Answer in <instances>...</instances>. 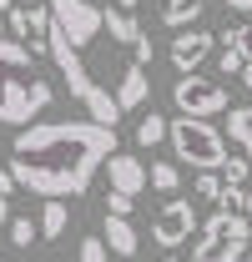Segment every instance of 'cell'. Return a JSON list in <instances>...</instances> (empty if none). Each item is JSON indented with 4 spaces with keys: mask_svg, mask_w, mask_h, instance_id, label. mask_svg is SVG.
<instances>
[{
    "mask_svg": "<svg viewBox=\"0 0 252 262\" xmlns=\"http://www.w3.org/2000/svg\"><path fill=\"white\" fill-rule=\"evenodd\" d=\"M51 61L61 66L66 91L101 126H116L152 91V40L126 5L51 0Z\"/></svg>",
    "mask_w": 252,
    "mask_h": 262,
    "instance_id": "1",
    "label": "cell"
},
{
    "mask_svg": "<svg viewBox=\"0 0 252 262\" xmlns=\"http://www.w3.org/2000/svg\"><path fill=\"white\" fill-rule=\"evenodd\" d=\"M111 151H116V126H101V121H31L10 141V171L40 202L46 196H81Z\"/></svg>",
    "mask_w": 252,
    "mask_h": 262,
    "instance_id": "2",
    "label": "cell"
},
{
    "mask_svg": "<svg viewBox=\"0 0 252 262\" xmlns=\"http://www.w3.org/2000/svg\"><path fill=\"white\" fill-rule=\"evenodd\" d=\"M51 96L56 91L35 71V51L15 35H0V126H31Z\"/></svg>",
    "mask_w": 252,
    "mask_h": 262,
    "instance_id": "3",
    "label": "cell"
},
{
    "mask_svg": "<svg viewBox=\"0 0 252 262\" xmlns=\"http://www.w3.org/2000/svg\"><path fill=\"white\" fill-rule=\"evenodd\" d=\"M247 252H252V217H247V212H227V207H217V212L197 227L192 262H242Z\"/></svg>",
    "mask_w": 252,
    "mask_h": 262,
    "instance_id": "4",
    "label": "cell"
},
{
    "mask_svg": "<svg viewBox=\"0 0 252 262\" xmlns=\"http://www.w3.org/2000/svg\"><path fill=\"white\" fill-rule=\"evenodd\" d=\"M166 141H172V157L197 166V171H222V162H227V141H222V131L207 116H187L182 111L172 121V131H166Z\"/></svg>",
    "mask_w": 252,
    "mask_h": 262,
    "instance_id": "5",
    "label": "cell"
},
{
    "mask_svg": "<svg viewBox=\"0 0 252 262\" xmlns=\"http://www.w3.org/2000/svg\"><path fill=\"white\" fill-rule=\"evenodd\" d=\"M197 227H202V222H197L192 196H177V192H172V196L157 207V217H152V242L172 252V247H182L187 237H197Z\"/></svg>",
    "mask_w": 252,
    "mask_h": 262,
    "instance_id": "6",
    "label": "cell"
},
{
    "mask_svg": "<svg viewBox=\"0 0 252 262\" xmlns=\"http://www.w3.org/2000/svg\"><path fill=\"white\" fill-rule=\"evenodd\" d=\"M172 101H177V111H187V116H217L227 111V86L212 81V76H177V86H172Z\"/></svg>",
    "mask_w": 252,
    "mask_h": 262,
    "instance_id": "7",
    "label": "cell"
},
{
    "mask_svg": "<svg viewBox=\"0 0 252 262\" xmlns=\"http://www.w3.org/2000/svg\"><path fill=\"white\" fill-rule=\"evenodd\" d=\"M10 35L26 40L35 56L51 51V0H46V5H15V10H10Z\"/></svg>",
    "mask_w": 252,
    "mask_h": 262,
    "instance_id": "8",
    "label": "cell"
},
{
    "mask_svg": "<svg viewBox=\"0 0 252 262\" xmlns=\"http://www.w3.org/2000/svg\"><path fill=\"white\" fill-rule=\"evenodd\" d=\"M212 46H217V35H212V31H197V26H187V31L172 35V51H166V56H172V66L187 76V71H197V66L212 56Z\"/></svg>",
    "mask_w": 252,
    "mask_h": 262,
    "instance_id": "9",
    "label": "cell"
},
{
    "mask_svg": "<svg viewBox=\"0 0 252 262\" xmlns=\"http://www.w3.org/2000/svg\"><path fill=\"white\" fill-rule=\"evenodd\" d=\"M106 182H111L116 192H131V196H141L146 187H152V166L141 162V157L111 151V157H106Z\"/></svg>",
    "mask_w": 252,
    "mask_h": 262,
    "instance_id": "10",
    "label": "cell"
},
{
    "mask_svg": "<svg viewBox=\"0 0 252 262\" xmlns=\"http://www.w3.org/2000/svg\"><path fill=\"white\" fill-rule=\"evenodd\" d=\"M101 237H106V247H111L116 257H136V247H141L136 227H131L126 217H116V212H106V227H101Z\"/></svg>",
    "mask_w": 252,
    "mask_h": 262,
    "instance_id": "11",
    "label": "cell"
},
{
    "mask_svg": "<svg viewBox=\"0 0 252 262\" xmlns=\"http://www.w3.org/2000/svg\"><path fill=\"white\" fill-rule=\"evenodd\" d=\"M71 222V207H66V196H46V207H40V242H56Z\"/></svg>",
    "mask_w": 252,
    "mask_h": 262,
    "instance_id": "12",
    "label": "cell"
},
{
    "mask_svg": "<svg viewBox=\"0 0 252 262\" xmlns=\"http://www.w3.org/2000/svg\"><path fill=\"white\" fill-rule=\"evenodd\" d=\"M202 10H207V0H166V5H161V20H166L172 31H187V26L202 20Z\"/></svg>",
    "mask_w": 252,
    "mask_h": 262,
    "instance_id": "13",
    "label": "cell"
},
{
    "mask_svg": "<svg viewBox=\"0 0 252 262\" xmlns=\"http://www.w3.org/2000/svg\"><path fill=\"white\" fill-rule=\"evenodd\" d=\"M227 136L242 146V157H252V106H227Z\"/></svg>",
    "mask_w": 252,
    "mask_h": 262,
    "instance_id": "14",
    "label": "cell"
},
{
    "mask_svg": "<svg viewBox=\"0 0 252 262\" xmlns=\"http://www.w3.org/2000/svg\"><path fill=\"white\" fill-rule=\"evenodd\" d=\"M166 131H172V121L157 116V111H146V116L136 121V141H141V146H161V141H166Z\"/></svg>",
    "mask_w": 252,
    "mask_h": 262,
    "instance_id": "15",
    "label": "cell"
},
{
    "mask_svg": "<svg viewBox=\"0 0 252 262\" xmlns=\"http://www.w3.org/2000/svg\"><path fill=\"white\" fill-rule=\"evenodd\" d=\"M5 232H10V247H20V252L40 242V222H31V217H10V222H5Z\"/></svg>",
    "mask_w": 252,
    "mask_h": 262,
    "instance_id": "16",
    "label": "cell"
},
{
    "mask_svg": "<svg viewBox=\"0 0 252 262\" xmlns=\"http://www.w3.org/2000/svg\"><path fill=\"white\" fill-rule=\"evenodd\" d=\"M152 187H157V192H177V187H182V171H177V162H152Z\"/></svg>",
    "mask_w": 252,
    "mask_h": 262,
    "instance_id": "17",
    "label": "cell"
},
{
    "mask_svg": "<svg viewBox=\"0 0 252 262\" xmlns=\"http://www.w3.org/2000/svg\"><path fill=\"white\" fill-rule=\"evenodd\" d=\"M222 182L247 187V182H252V157H227V162H222Z\"/></svg>",
    "mask_w": 252,
    "mask_h": 262,
    "instance_id": "18",
    "label": "cell"
},
{
    "mask_svg": "<svg viewBox=\"0 0 252 262\" xmlns=\"http://www.w3.org/2000/svg\"><path fill=\"white\" fill-rule=\"evenodd\" d=\"M222 46H237V51L252 61V20L247 26H227V31H222Z\"/></svg>",
    "mask_w": 252,
    "mask_h": 262,
    "instance_id": "19",
    "label": "cell"
},
{
    "mask_svg": "<svg viewBox=\"0 0 252 262\" xmlns=\"http://www.w3.org/2000/svg\"><path fill=\"white\" fill-rule=\"evenodd\" d=\"M217 207H227V212H247V187H237V182H222Z\"/></svg>",
    "mask_w": 252,
    "mask_h": 262,
    "instance_id": "20",
    "label": "cell"
},
{
    "mask_svg": "<svg viewBox=\"0 0 252 262\" xmlns=\"http://www.w3.org/2000/svg\"><path fill=\"white\" fill-rule=\"evenodd\" d=\"M192 192H197V202H217V196H222V171H202Z\"/></svg>",
    "mask_w": 252,
    "mask_h": 262,
    "instance_id": "21",
    "label": "cell"
},
{
    "mask_svg": "<svg viewBox=\"0 0 252 262\" xmlns=\"http://www.w3.org/2000/svg\"><path fill=\"white\" fill-rule=\"evenodd\" d=\"M106 252H111V247H106L101 232H96V237H81V262H106Z\"/></svg>",
    "mask_w": 252,
    "mask_h": 262,
    "instance_id": "22",
    "label": "cell"
},
{
    "mask_svg": "<svg viewBox=\"0 0 252 262\" xmlns=\"http://www.w3.org/2000/svg\"><path fill=\"white\" fill-rule=\"evenodd\" d=\"M222 76H242V66H247V56H242V51H237V46H222Z\"/></svg>",
    "mask_w": 252,
    "mask_h": 262,
    "instance_id": "23",
    "label": "cell"
},
{
    "mask_svg": "<svg viewBox=\"0 0 252 262\" xmlns=\"http://www.w3.org/2000/svg\"><path fill=\"white\" fill-rule=\"evenodd\" d=\"M131 207H136V196H131V192H116V187L106 192V212H116V217H131Z\"/></svg>",
    "mask_w": 252,
    "mask_h": 262,
    "instance_id": "24",
    "label": "cell"
},
{
    "mask_svg": "<svg viewBox=\"0 0 252 262\" xmlns=\"http://www.w3.org/2000/svg\"><path fill=\"white\" fill-rule=\"evenodd\" d=\"M227 10H242V15H252V0H222Z\"/></svg>",
    "mask_w": 252,
    "mask_h": 262,
    "instance_id": "25",
    "label": "cell"
},
{
    "mask_svg": "<svg viewBox=\"0 0 252 262\" xmlns=\"http://www.w3.org/2000/svg\"><path fill=\"white\" fill-rule=\"evenodd\" d=\"M0 35H10V10H0Z\"/></svg>",
    "mask_w": 252,
    "mask_h": 262,
    "instance_id": "26",
    "label": "cell"
},
{
    "mask_svg": "<svg viewBox=\"0 0 252 262\" xmlns=\"http://www.w3.org/2000/svg\"><path fill=\"white\" fill-rule=\"evenodd\" d=\"M242 86H247V91H252V61L242 66Z\"/></svg>",
    "mask_w": 252,
    "mask_h": 262,
    "instance_id": "27",
    "label": "cell"
},
{
    "mask_svg": "<svg viewBox=\"0 0 252 262\" xmlns=\"http://www.w3.org/2000/svg\"><path fill=\"white\" fill-rule=\"evenodd\" d=\"M247 217H252V182H247Z\"/></svg>",
    "mask_w": 252,
    "mask_h": 262,
    "instance_id": "28",
    "label": "cell"
},
{
    "mask_svg": "<svg viewBox=\"0 0 252 262\" xmlns=\"http://www.w3.org/2000/svg\"><path fill=\"white\" fill-rule=\"evenodd\" d=\"M116 5H126V10H136V0H116Z\"/></svg>",
    "mask_w": 252,
    "mask_h": 262,
    "instance_id": "29",
    "label": "cell"
},
{
    "mask_svg": "<svg viewBox=\"0 0 252 262\" xmlns=\"http://www.w3.org/2000/svg\"><path fill=\"white\" fill-rule=\"evenodd\" d=\"M15 5H40V0H15Z\"/></svg>",
    "mask_w": 252,
    "mask_h": 262,
    "instance_id": "30",
    "label": "cell"
},
{
    "mask_svg": "<svg viewBox=\"0 0 252 262\" xmlns=\"http://www.w3.org/2000/svg\"><path fill=\"white\" fill-rule=\"evenodd\" d=\"M161 262H182V257H161Z\"/></svg>",
    "mask_w": 252,
    "mask_h": 262,
    "instance_id": "31",
    "label": "cell"
},
{
    "mask_svg": "<svg viewBox=\"0 0 252 262\" xmlns=\"http://www.w3.org/2000/svg\"><path fill=\"white\" fill-rule=\"evenodd\" d=\"M242 262H252V252H247V257H242Z\"/></svg>",
    "mask_w": 252,
    "mask_h": 262,
    "instance_id": "32",
    "label": "cell"
},
{
    "mask_svg": "<svg viewBox=\"0 0 252 262\" xmlns=\"http://www.w3.org/2000/svg\"><path fill=\"white\" fill-rule=\"evenodd\" d=\"M126 262H131V257H126Z\"/></svg>",
    "mask_w": 252,
    "mask_h": 262,
    "instance_id": "33",
    "label": "cell"
},
{
    "mask_svg": "<svg viewBox=\"0 0 252 262\" xmlns=\"http://www.w3.org/2000/svg\"><path fill=\"white\" fill-rule=\"evenodd\" d=\"M0 262H5V257H0Z\"/></svg>",
    "mask_w": 252,
    "mask_h": 262,
    "instance_id": "34",
    "label": "cell"
}]
</instances>
